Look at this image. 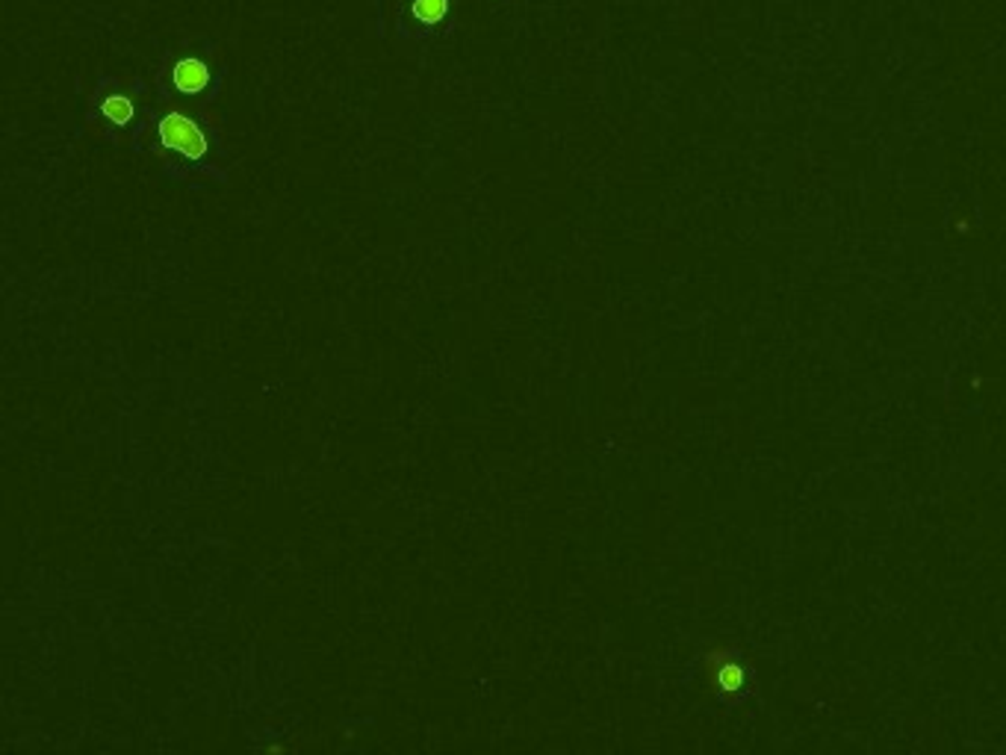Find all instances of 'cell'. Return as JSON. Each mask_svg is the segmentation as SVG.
Listing matches in <instances>:
<instances>
[{
  "mask_svg": "<svg viewBox=\"0 0 1006 755\" xmlns=\"http://www.w3.org/2000/svg\"><path fill=\"white\" fill-rule=\"evenodd\" d=\"M94 112H98L110 127H115V130H124V127H130L136 121V101L130 98V92L110 89L101 94L98 103H94Z\"/></svg>",
  "mask_w": 1006,
  "mask_h": 755,
  "instance_id": "cell-3",
  "label": "cell"
},
{
  "mask_svg": "<svg viewBox=\"0 0 1006 755\" xmlns=\"http://www.w3.org/2000/svg\"><path fill=\"white\" fill-rule=\"evenodd\" d=\"M210 80H213V68L207 66L204 59L198 57H184L177 59L172 71H168V89L177 92V94H201L207 92Z\"/></svg>",
  "mask_w": 1006,
  "mask_h": 755,
  "instance_id": "cell-2",
  "label": "cell"
},
{
  "mask_svg": "<svg viewBox=\"0 0 1006 755\" xmlns=\"http://www.w3.org/2000/svg\"><path fill=\"white\" fill-rule=\"evenodd\" d=\"M452 13V0H410V18L422 27H440Z\"/></svg>",
  "mask_w": 1006,
  "mask_h": 755,
  "instance_id": "cell-4",
  "label": "cell"
},
{
  "mask_svg": "<svg viewBox=\"0 0 1006 755\" xmlns=\"http://www.w3.org/2000/svg\"><path fill=\"white\" fill-rule=\"evenodd\" d=\"M157 133H160V142L166 151L186 159V163H201V159L210 154V136L193 115L168 112L157 121Z\"/></svg>",
  "mask_w": 1006,
  "mask_h": 755,
  "instance_id": "cell-1",
  "label": "cell"
}]
</instances>
